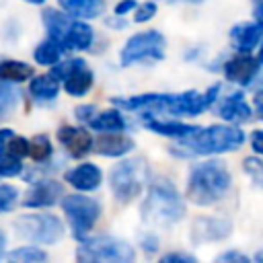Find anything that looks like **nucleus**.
I'll list each match as a JSON object with an SVG mask.
<instances>
[{"label":"nucleus","mask_w":263,"mask_h":263,"mask_svg":"<svg viewBox=\"0 0 263 263\" xmlns=\"http://www.w3.org/2000/svg\"><path fill=\"white\" fill-rule=\"evenodd\" d=\"M14 230L21 238L37 245H53L64 236V224L51 214H27L14 220Z\"/></svg>","instance_id":"8"},{"label":"nucleus","mask_w":263,"mask_h":263,"mask_svg":"<svg viewBox=\"0 0 263 263\" xmlns=\"http://www.w3.org/2000/svg\"><path fill=\"white\" fill-rule=\"evenodd\" d=\"M4 242H6V236H4V232L0 230V257H2V253H4Z\"/></svg>","instance_id":"42"},{"label":"nucleus","mask_w":263,"mask_h":263,"mask_svg":"<svg viewBox=\"0 0 263 263\" xmlns=\"http://www.w3.org/2000/svg\"><path fill=\"white\" fill-rule=\"evenodd\" d=\"M245 142V132L232 125H210V127H199L197 132L181 138L179 146L183 148V154L187 156H201V154H220V152H230L236 150Z\"/></svg>","instance_id":"4"},{"label":"nucleus","mask_w":263,"mask_h":263,"mask_svg":"<svg viewBox=\"0 0 263 263\" xmlns=\"http://www.w3.org/2000/svg\"><path fill=\"white\" fill-rule=\"evenodd\" d=\"M136 6V2L134 0H123V2H119L117 6H115V14H125L127 10H132Z\"/></svg>","instance_id":"38"},{"label":"nucleus","mask_w":263,"mask_h":263,"mask_svg":"<svg viewBox=\"0 0 263 263\" xmlns=\"http://www.w3.org/2000/svg\"><path fill=\"white\" fill-rule=\"evenodd\" d=\"M218 261H234V263H249V257L247 255H242V253H238V251H228V253H222L220 257H218Z\"/></svg>","instance_id":"35"},{"label":"nucleus","mask_w":263,"mask_h":263,"mask_svg":"<svg viewBox=\"0 0 263 263\" xmlns=\"http://www.w3.org/2000/svg\"><path fill=\"white\" fill-rule=\"evenodd\" d=\"M23 171V164H21V158L12 152H0V175L2 177H14Z\"/></svg>","instance_id":"28"},{"label":"nucleus","mask_w":263,"mask_h":263,"mask_svg":"<svg viewBox=\"0 0 263 263\" xmlns=\"http://www.w3.org/2000/svg\"><path fill=\"white\" fill-rule=\"evenodd\" d=\"M144 125L152 129L154 134L168 136V138H185L193 132H197V125H187V123H175V121H158V119H144Z\"/></svg>","instance_id":"21"},{"label":"nucleus","mask_w":263,"mask_h":263,"mask_svg":"<svg viewBox=\"0 0 263 263\" xmlns=\"http://www.w3.org/2000/svg\"><path fill=\"white\" fill-rule=\"evenodd\" d=\"M76 257L78 261H84V263H95V261L129 263L134 261L136 255H134V249L125 240H119L115 236H97V238L82 242L76 251Z\"/></svg>","instance_id":"7"},{"label":"nucleus","mask_w":263,"mask_h":263,"mask_svg":"<svg viewBox=\"0 0 263 263\" xmlns=\"http://www.w3.org/2000/svg\"><path fill=\"white\" fill-rule=\"evenodd\" d=\"M148 181V164L144 158H127L115 164L109 173V185L119 203H129L140 195Z\"/></svg>","instance_id":"5"},{"label":"nucleus","mask_w":263,"mask_h":263,"mask_svg":"<svg viewBox=\"0 0 263 263\" xmlns=\"http://www.w3.org/2000/svg\"><path fill=\"white\" fill-rule=\"evenodd\" d=\"M58 4L70 14L78 18H95L103 12V0H58Z\"/></svg>","instance_id":"20"},{"label":"nucleus","mask_w":263,"mask_h":263,"mask_svg":"<svg viewBox=\"0 0 263 263\" xmlns=\"http://www.w3.org/2000/svg\"><path fill=\"white\" fill-rule=\"evenodd\" d=\"M220 84L210 86L205 92L197 90H185L179 95H140V97H127V99H113V105L127 109V111H156V113H168V115H199L205 109L212 107V103L218 99Z\"/></svg>","instance_id":"1"},{"label":"nucleus","mask_w":263,"mask_h":263,"mask_svg":"<svg viewBox=\"0 0 263 263\" xmlns=\"http://www.w3.org/2000/svg\"><path fill=\"white\" fill-rule=\"evenodd\" d=\"M64 179H66L72 187H76V189H80V191H95V189L101 185V181H103V173H101V168H99L97 164L84 162V164H80V166L68 171V173L64 175Z\"/></svg>","instance_id":"16"},{"label":"nucleus","mask_w":263,"mask_h":263,"mask_svg":"<svg viewBox=\"0 0 263 263\" xmlns=\"http://www.w3.org/2000/svg\"><path fill=\"white\" fill-rule=\"evenodd\" d=\"M255 259H257V261H261V263H263V251H259V253H257V255H255Z\"/></svg>","instance_id":"44"},{"label":"nucleus","mask_w":263,"mask_h":263,"mask_svg":"<svg viewBox=\"0 0 263 263\" xmlns=\"http://www.w3.org/2000/svg\"><path fill=\"white\" fill-rule=\"evenodd\" d=\"M154 14H156V4H154V2H144V4H140V8L136 10L134 21H136V23H146V21H150Z\"/></svg>","instance_id":"33"},{"label":"nucleus","mask_w":263,"mask_h":263,"mask_svg":"<svg viewBox=\"0 0 263 263\" xmlns=\"http://www.w3.org/2000/svg\"><path fill=\"white\" fill-rule=\"evenodd\" d=\"M62 208L72 226L74 238L84 240L101 216L99 201H95L92 197H84V195H68V197H64Z\"/></svg>","instance_id":"9"},{"label":"nucleus","mask_w":263,"mask_h":263,"mask_svg":"<svg viewBox=\"0 0 263 263\" xmlns=\"http://www.w3.org/2000/svg\"><path fill=\"white\" fill-rule=\"evenodd\" d=\"M257 60H259V64L263 66V43H261V49H259V55H257Z\"/></svg>","instance_id":"43"},{"label":"nucleus","mask_w":263,"mask_h":263,"mask_svg":"<svg viewBox=\"0 0 263 263\" xmlns=\"http://www.w3.org/2000/svg\"><path fill=\"white\" fill-rule=\"evenodd\" d=\"M16 103V92L8 86V82L0 80V109H10Z\"/></svg>","instance_id":"32"},{"label":"nucleus","mask_w":263,"mask_h":263,"mask_svg":"<svg viewBox=\"0 0 263 263\" xmlns=\"http://www.w3.org/2000/svg\"><path fill=\"white\" fill-rule=\"evenodd\" d=\"M255 21H257V25L263 29V2L257 6V10H255Z\"/></svg>","instance_id":"41"},{"label":"nucleus","mask_w":263,"mask_h":263,"mask_svg":"<svg viewBox=\"0 0 263 263\" xmlns=\"http://www.w3.org/2000/svg\"><path fill=\"white\" fill-rule=\"evenodd\" d=\"M58 140L60 144L68 150L70 156L74 158H82L84 154L90 152V148L95 146L90 134L82 127H74V125H62L58 129Z\"/></svg>","instance_id":"14"},{"label":"nucleus","mask_w":263,"mask_h":263,"mask_svg":"<svg viewBox=\"0 0 263 263\" xmlns=\"http://www.w3.org/2000/svg\"><path fill=\"white\" fill-rule=\"evenodd\" d=\"M47 255L41 251V249H37V247H21V249H16V251H12L10 255H8V259H12V261H21V263H39V261H43Z\"/></svg>","instance_id":"27"},{"label":"nucleus","mask_w":263,"mask_h":263,"mask_svg":"<svg viewBox=\"0 0 263 263\" xmlns=\"http://www.w3.org/2000/svg\"><path fill=\"white\" fill-rule=\"evenodd\" d=\"M43 23L49 33V37L58 39L64 49H86L92 43V29L82 21H70L64 14H60L53 8H47L43 12Z\"/></svg>","instance_id":"6"},{"label":"nucleus","mask_w":263,"mask_h":263,"mask_svg":"<svg viewBox=\"0 0 263 263\" xmlns=\"http://www.w3.org/2000/svg\"><path fill=\"white\" fill-rule=\"evenodd\" d=\"M132 148H134V140L129 136L117 134V132H107V134L99 136L95 142V150L103 156H123Z\"/></svg>","instance_id":"17"},{"label":"nucleus","mask_w":263,"mask_h":263,"mask_svg":"<svg viewBox=\"0 0 263 263\" xmlns=\"http://www.w3.org/2000/svg\"><path fill=\"white\" fill-rule=\"evenodd\" d=\"M251 142H253V148H255V152L263 154V129H255V132H253V138H251Z\"/></svg>","instance_id":"37"},{"label":"nucleus","mask_w":263,"mask_h":263,"mask_svg":"<svg viewBox=\"0 0 263 263\" xmlns=\"http://www.w3.org/2000/svg\"><path fill=\"white\" fill-rule=\"evenodd\" d=\"M242 168L253 179V183L257 187H263V160H259L255 156H249V158L242 160Z\"/></svg>","instance_id":"29"},{"label":"nucleus","mask_w":263,"mask_h":263,"mask_svg":"<svg viewBox=\"0 0 263 263\" xmlns=\"http://www.w3.org/2000/svg\"><path fill=\"white\" fill-rule=\"evenodd\" d=\"M183 214H185V203L179 191L175 189V185H171L166 179H158L156 183L150 185L148 195L142 203L144 222L166 228L171 224H177L183 218Z\"/></svg>","instance_id":"3"},{"label":"nucleus","mask_w":263,"mask_h":263,"mask_svg":"<svg viewBox=\"0 0 263 263\" xmlns=\"http://www.w3.org/2000/svg\"><path fill=\"white\" fill-rule=\"evenodd\" d=\"M62 51H66V49H64V45H62L58 39L49 37V39H45L43 43H39V45H37V49H35L33 58H35V62H37V64H41V66H53V64H58V62H60Z\"/></svg>","instance_id":"23"},{"label":"nucleus","mask_w":263,"mask_h":263,"mask_svg":"<svg viewBox=\"0 0 263 263\" xmlns=\"http://www.w3.org/2000/svg\"><path fill=\"white\" fill-rule=\"evenodd\" d=\"M25 2H31V4H43L45 0H25Z\"/></svg>","instance_id":"45"},{"label":"nucleus","mask_w":263,"mask_h":263,"mask_svg":"<svg viewBox=\"0 0 263 263\" xmlns=\"http://www.w3.org/2000/svg\"><path fill=\"white\" fill-rule=\"evenodd\" d=\"M51 142L47 136H35L33 140H29V156L35 162H43L51 156Z\"/></svg>","instance_id":"26"},{"label":"nucleus","mask_w":263,"mask_h":263,"mask_svg":"<svg viewBox=\"0 0 263 263\" xmlns=\"http://www.w3.org/2000/svg\"><path fill=\"white\" fill-rule=\"evenodd\" d=\"M232 224L224 218H197L191 226V240L193 245L222 240L230 234Z\"/></svg>","instance_id":"12"},{"label":"nucleus","mask_w":263,"mask_h":263,"mask_svg":"<svg viewBox=\"0 0 263 263\" xmlns=\"http://www.w3.org/2000/svg\"><path fill=\"white\" fill-rule=\"evenodd\" d=\"M18 199V191L12 185H0V214L10 212L16 205Z\"/></svg>","instance_id":"30"},{"label":"nucleus","mask_w":263,"mask_h":263,"mask_svg":"<svg viewBox=\"0 0 263 263\" xmlns=\"http://www.w3.org/2000/svg\"><path fill=\"white\" fill-rule=\"evenodd\" d=\"M51 76H55L58 80H64V88L72 97H82L92 86V72L86 68L84 60L80 58L58 64L51 70Z\"/></svg>","instance_id":"11"},{"label":"nucleus","mask_w":263,"mask_h":263,"mask_svg":"<svg viewBox=\"0 0 263 263\" xmlns=\"http://www.w3.org/2000/svg\"><path fill=\"white\" fill-rule=\"evenodd\" d=\"M220 115H222V119H226V121H230V123H245V121H249L251 119V109H249V105H247V101H245V95L238 90V92H232V95H228L224 101H222V105H220Z\"/></svg>","instance_id":"19"},{"label":"nucleus","mask_w":263,"mask_h":263,"mask_svg":"<svg viewBox=\"0 0 263 263\" xmlns=\"http://www.w3.org/2000/svg\"><path fill=\"white\" fill-rule=\"evenodd\" d=\"M230 173L222 162L210 160L195 164L187 181V197L195 205H212L230 189Z\"/></svg>","instance_id":"2"},{"label":"nucleus","mask_w":263,"mask_h":263,"mask_svg":"<svg viewBox=\"0 0 263 263\" xmlns=\"http://www.w3.org/2000/svg\"><path fill=\"white\" fill-rule=\"evenodd\" d=\"M6 150L12 152V154H16V156L21 158V156L29 154V140H25V138L12 134V138H10L8 144H6Z\"/></svg>","instance_id":"31"},{"label":"nucleus","mask_w":263,"mask_h":263,"mask_svg":"<svg viewBox=\"0 0 263 263\" xmlns=\"http://www.w3.org/2000/svg\"><path fill=\"white\" fill-rule=\"evenodd\" d=\"M166 41L158 31H144L127 39L121 49V64L129 66L140 60H162Z\"/></svg>","instance_id":"10"},{"label":"nucleus","mask_w":263,"mask_h":263,"mask_svg":"<svg viewBox=\"0 0 263 263\" xmlns=\"http://www.w3.org/2000/svg\"><path fill=\"white\" fill-rule=\"evenodd\" d=\"M31 76H33V68L25 62H16V60L0 62V80L4 82H25Z\"/></svg>","instance_id":"24"},{"label":"nucleus","mask_w":263,"mask_h":263,"mask_svg":"<svg viewBox=\"0 0 263 263\" xmlns=\"http://www.w3.org/2000/svg\"><path fill=\"white\" fill-rule=\"evenodd\" d=\"M162 263H195V257H191V255H185V253H168V255H164L162 259H160Z\"/></svg>","instance_id":"34"},{"label":"nucleus","mask_w":263,"mask_h":263,"mask_svg":"<svg viewBox=\"0 0 263 263\" xmlns=\"http://www.w3.org/2000/svg\"><path fill=\"white\" fill-rule=\"evenodd\" d=\"M257 66H259V60L242 53V55H234L232 60H228L224 64V76L230 80V82H236V84H249L255 74H257Z\"/></svg>","instance_id":"15"},{"label":"nucleus","mask_w":263,"mask_h":263,"mask_svg":"<svg viewBox=\"0 0 263 263\" xmlns=\"http://www.w3.org/2000/svg\"><path fill=\"white\" fill-rule=\"evenodd\" d=\"M261 27L253 25V23H240L236 27H232L230 31V43L236 51L249 53L259 41H261Z\"/></svg>","instance_id":"18"},{"label":"nucleus","mask_w":263,"mask_h":263,"mask_svg":"<svg viewBox=\"0 0 263 263\" xmlns=\"http://www.w3.org/2000/svg\"><path fill=\"white\" fill-rule=\"evenodd\" d=\"M255 111H257V115H259V119H263V90H259V92H255Z\"/></svg>","instance_id":"39"},{"label":"nucleus","mask_w":263,"mask_h":263,"mask_svg":"<svg viewBox=\"0 0 263 263\" xmlns=\"http://www.w3.org/2000/svg\"><path fill=\"white\" fill-rule=\"evenodd\" d=\"M95 107H90V105H84V107H78L76 109V117L80 119V121H90L95 115Z\"/></svg>","instance_id":"36"},{"label":"nucleus","mask_w":263,"mask_h":263,"mask_svg":"<svg viewBox=\"0 0 263 263\" xmlns=\"http://www.w3.org/2000/svg\"><path fill=\"white\" fill-rule=\"evenodd\" d=\"M62 193H64V189L58 181L43 179V181H37L29 187V191L25 193L23 205L25 208H47V205L58 203Z\"/></svg>","instance_id":"13"},{"label":"nucleus","mask_w":263,"mask_h":263,"mask_svg":"<svg viewBox=\"0 0 263 263\" xmlns=\"http://www.w3.org/2000/svg\"><path fill=\"white\" fill-rule=\"evenodd\" d=\"M88 125L97 132H121L125 129V119L119 115V111H103L92 117Z\"/></svg>","instance_id":"25"},{"label":"nucleus","mask_w":263,"mask_h":263,"mask_svg":"<svg viewBox=\"0 0 263 263\" xmlns=\"http://www.w3.org/2000/svg\"><path fill=\"white\" fill-rule=\"evenodd\" d=\"M29 90L35 99H41V101H53L60 92V84H58V78L51 76V74H43V76H37L33 78V82L29 84Z\"/></svg>","instance_id":"22"},{"label":"nucleus","mask_w":263,"mask_h":263,"mask_svg":"<svg viewBox=\"0 0 263 263\" xmlns=\"http://www.w3.org/2000/svg\"><path fill=\"white\" fill-rule=\"evenodd\" d=\"M10 138H12V129H0V152L6 148Z\"/></svg>","instance_id":"40"}]
</instances>
